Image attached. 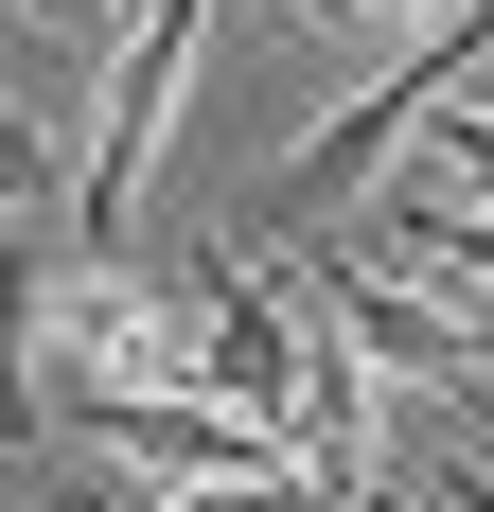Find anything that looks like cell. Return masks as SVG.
<instances>
[{
    "instance_id": "cell-1",
    "label": "cell",
    "mask_w": 494,
    "mask_h": 512,
    "mask_svg": "<svg viewBox=\"0 0 494 512\" xmlns=\"http://www.w3.org/2000/svg\"><path fill=\"white\" fill-rule=\"evenodd\" d=\"M477 36H494V0H459L442 36H406L389 71H371V89L336 106V124H300V142L265 159V195H247V212H265V230H336V212H371V177H389V159L424 142V124H442V89L477 71Z\"/></svg>"
},
{
    "instance_id": "cell-2",
    "label": "cell",
    "mask_w": 494,
    "mask_h": 512,
    "mask_svg": "<svg viewBox=\"0 0 494 512\" xmlns=\"http://www.w3.org/2000/svg\"><path fill=\"white\" fill-rule=\"evenodd\" d=\"M36 371L71 407H159V389H195V301H159L142 265H53Z\"/></svg>"
},
{
    "instance_id": "cell-3",
    "label": "cell",
    "mask_w": 494,
    "mask_h": 512,
    "mask_svg": "<svg viewBox=\"0 0 494 512\" xmlns=\"http://www.w3.org/2000/svg\"><path fill=\"white\" fill-rule=\"evenodd\" d=\"M195 36H212V0H142L124 36H106V106H89V265H124V212H142V177H159V124H177V71H195Z\"/></svg>"
},
{
    "instance_id": "cell-4",
    "label": "cell",
    "mask_w": 494,
    "mask_h": 512,
    "mask_svg": "<svg viewBox=\"0 0 494 512\" xmlns=\"http://www.w3.org/2000/svg\"><path fill=\"white\" fill-rule=\"evenodd\" d=\"M318 336H336L371 389H442V407H477L494 424V354H477V318H442V301H406L389 265H353V248H318Z\"/></svg>"
},
{
    "instance_id": "cell-5",
    "label": "cell",
    "mask_w": 494,
    "mask_h": 512,
    "mask_svg": "<svg viewBox=\"0 0 494 512\" xmlns=\"http://www.w3.org/2000/svg\"><path fill=\"white\" fill-rule=\"evenodd\" d=\"M71 424H89L106 460H142L159 495H283V477H300L283 442H247V424L195 407V389H159V407H71Z\"/></svg>"
},
{
    "instance_id": "cell-6",
    "label": "cell",
    "mask_w": 494,
    "mask_h": 512,
    "mask_svg": "<svg viewBox=\"0 0 494 512\" xmlns=\"http://www.w3.org/2000/svg\"><path fill=\"white\" fill-rule=\"evenodd\" d=\"M406 195H424V212H494V124H477V106L424 124V177H406Z\"/></svg>"
},
{
    "instance_id": "cell-7",
    "label": "cell",
    "mask_w": 494,
    "mask_h": 512,
    "mask_svg": "<svg viewBox=\"0 0 494 512\" xmlns=\"http://www.w3.org/2000/svg\"><path fill=\"white\" fill-rule=\"evenodd\" d=\"M300 18H318L336 53H406V36H442L459 0H300Z\"/></svg>"
},
{
    "instance_id": "cell-8",
    "label": "cell",
    "mask_w": 494,
    "mask_h": 512,
    "mask_svg": "<svg viewBox=\"0 0 494 512\" xmlns=\"http://www.w3.org/2000/svg\"><path fill=\"white\" fill-rule=\"evenodd\" d=\"M36 195H53V124H18V106H0V230H18Z\"/></svg>"
},
{
    "instance_id": "cell-9",
    "label": "cell",
    "mask_w": 494,
    "mask_h": 512,
    "mask_svg": "<svg viewBox=\"0 0 494 512\" xmlns=\"http://www.w3.org/2000/svg\"><path fill=\"white\" fill-rule=\"evenodd\" d=\"M53 36H124V18H142V0H36Z\"/></svg>"
},
{
    "instance_id": "cell-10",
    "label": "cell",
    "mask_w": 494,
    "mask_h": 512,
    "mask_svg": "<svg viewBox=\"0 0 494 512\" xmlns=\"http://www.w3.org/2000/svg\"><path fill=\"white\" fill-rule=\"evenodd\" d=\"M442 512H494V477H477V460H459V477H442Z\"/></svg>"
},
{
    "instance_id": "cell-11",
    "label": "cell",
    "mask_w": 494,
    "mask_h": 512,
    "mask_svg": "<svg viewBox=\"0 0 494 512\" xmlns=\"http://www.w3.org/2000/svg\"><path fill=\"white\" fill-rule=\"evenodd\" d=\"M477 477H494V460H477Z\"/></svg>"
}]
</instances>
